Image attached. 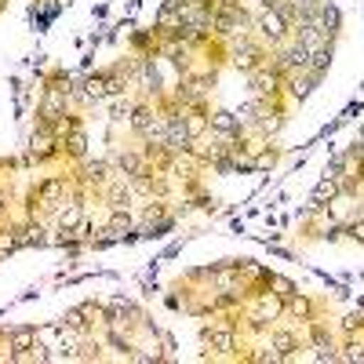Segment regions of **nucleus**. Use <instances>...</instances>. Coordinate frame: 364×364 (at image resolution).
Here are the masks:
<instances>
[{
  "label": "nucleus",
  "instance_id": "423d86ee",
  "mask_svg": "<svg viewBox=\"0 0 364 364\" xmlns=\"http://www.w3.org/2000/svg\"><path fill=\"white\" fill-rule=\"evenodd\" d=\"M70 106V87H48L44 91V102H41V124H51V120H58L63 113H70L66 109Z\"/></svg>",
  "mask_w": 364,
  "mask_h": 364
},
{
  "label": "nucleus",
  "instance_id": "6ab92c4d",
  "mask_svg": "<svg viewBox=\"0 0 364 364\" xmlns=\"http://www.w3.org/2000/svg\"><path fill=\"white\" fill-rule=\"evenodd\" d=\"M37 343V328H15L8 336V350H29Z\"/></svg>",
  "mask_w": 364,
  "mask_h": 364
},
{
  "label": "nucleus",
  "instance_id": "bb28decb",
  "mask_svg": "<svg viewBox=\"0 0 364 364\" xmlns=\"http://www.w3.org/2000/svg\"><path fill=\"white\" fill-rule=\"evenodd\" d=\"M106 343H109V346H113V350H117L120 357H132V350H135V346H132L128 339H120L117 331H109V336H106Z\"/></svg>",
  "mask_w": 364,
  "mask_h": 364
},
{
  "label": "nucleus",
  "instance_id": "5701e85b",
  "mask_svg": "<svg viewBox=\"0 0 364 364\" xmlns=\"http://www.w3.org/2000/svg\"><path fill=\"white\" fill-rule=\"evenodd\" d=\"M87 314H84V306L80 310H70L66 317H63V328L66 331H77V336H84V331H87V321H84Z\"/></svg>",
  "mask_w": 364,
  "mask_h": 364
},
{
  "label": "nucleus",
  "instance_id": "ddd939ff",
  "mask_svg": "<svg viewBox=\"0 0 364 364\" xmlns=\"http://www.w3.org/2000/svg\"><path fill=\"white\" fill-rule=\"evenodd\" d=\"M339 197V178H331V175H324L321 182H317V190H314V200L310 204H317V208H324V204H331Z\"/></svg>",
  "mask_w": 364,
  "mask_h": 364
},
{
  "label": "nucleus",
  "instance_id": "0eeeda50",
  "mask_svg": "<svg viewBox=\"0 0 364 364\" xmlns=\"http://www.w3.org/2000/svg\"><path fill=\"white\" fill-rule=\"evenodd\" d=\"M204 343L215 350V353H233L237 350V336H233V324H215V328H204L200 331Z\"/></svg>",
  "mask_w": 364,
  "mask_h": 364
},
{
  "label": "nucleus",
  "instance_id": "412c9836",
  "mask_svg": "<svg viewBox=\"0 0 364 364\" xmlns=\"http://www.w3.org/2000/svg\"><path fill=\"white\" fill-rule=\"evenodd\" d=\"M284 310L295 314L299 321H314V302H310V299H302V295H291V299L284 302Z\"/></svg>",
  "mask_w": 364,
  "mask_h": 364
},
{
  "label": "nucleus",
  "instance_id": "aec40b11",
  "mask_svg": "<svg viewBox=\"0 0 364 364\" xmlns=\"http://www.w3.org/2000/svg\"><path fill=\"white\" fill-rule=\"evenodd\" d=\"M269 346L277 350V353H281V360H284L291 350H299V339L291 336V331H273V336H269Z\"/></svg>",
  "mask_w": 364,
  "mask_h": 364
},
{
  "label": "nucleus",
  "instance_id": "f257e3e1",
  "mask_svg": "<svg viewBox=\"0 0 364 364\" xmlns=\"http://www.w3.org/2000/svg\"><path fill=\"white\" fill-rule=\"evenodd\" d=\"M255 29H259V41H266L269 48H277V44H284V41H288L291 22H288L277 8H262V11H259V18H255Z\"/></svg>",
  "mask_w": 364,
  "mask_h": 364
},
{
  "label": "nucleus",
  "instance_id": "9d476101",
  "mask_svg": "<svg viewBox=\"0 0 364 364\" xmlns=\"http://www.w3.org/2000/svg\"><path fill=\"white\" fill-rule=\"evenodd\" d=\"M80 219H84V197H73V200L58 204V230H77Z\"/></svg>",
  "mask_w": 364,
  "mask_h": 364
},
{
  "label": "nucleus",
  "instance_id": "f8f14e48",
  "mask_svg": "<svg viewBox=\"0 0 364 364\" xmlns=\"http://www.w3.org/2000/svg\"><path fill=\"white\" fill-rule=\"evenodd\" d=\"M317 18H321L324 37H328V41H336V37H339V26H343V15H339V8H336V4H328V0H321Z\"/></svg>",
  "mask_w": 364,
  "mask_h": 364
},
{
  "label": "nucleus",
  "instance_id": "f03ea898",
  "mask_svg": "<svg viewBox=\"0 0 364 364\" xmlns=\"http://www.w3.org/2000/svg\"><path fill=\"white\" fill-rule=\"evenodd\" d=\"M230 58H233V66H237L240 73H255L259 66H266V48H262V41H255V37H240V41H233Z\"/></svg>",
  "mask_w": 364,
  "mask_h": 364
},
{
  "label": "nucleus",
  "instance_id": "cd10ccee",
  "mask_svg": "<svg viewBox=\"0 0 364 364\" xmlns=\"http://www.w3.org/2000/svg\"><path fill=\"white\" fill-rule=\"evenodd\" d=\"M0 215H4V197H0Z\"/></svg>",
  "mask_w": 364,
  "mask_h": 364
},
{
  "label": "nucleus",
  "instance_id": "7ed1b4c3",
  "mask_svg": "<svg viewBox=\"0 0 364 364\" xmlns=\"http://www.w3.org/2000/svg\"><path fill=\"white\" fill-rule=\"evenodd\" d=\"M248 87H252V99L273 102V99H277V91L284 87V73H277V70L266 63V66H259L255 73H248Z\"/></svg>",
  "mask_w": 364,
  "mask_h": 364
},
{
  "label": "nucleus",
  "instance_id": "dca6fc26",
  "mask_svg": "<svg viewBox=\"0 0 364 364\" xmlns=\"http://www.w3.org/2000/svg\"><path fill=\"white\" fill-rule=\"evenodd\" d=\"M204 132H208V113H204V106L186 109V135H190V139H200Z\"/></svg>",
  "mask_w": 364,
  "mask_h": 364
},
{
  "label": "nucleus",
  "instance_id": "2eb2a0df",
  "mask_svg": "<svg viewBox=\"0 0 364 364\" xmlns=\"http://www.w3.org/2000/svg\"><path fill=\"white\" fill-rule=\"evenodd\" d=\"M328 66H331V44H324V48H317V51H310V63H306V73H314L317 80L328 73Z\"/></svg>",
  "mask_w": 364,
  "mask_h": 364
},
{
  "label": "nucleus",
  "instance_id": "39448f33",
  "mask_svg": "<svg viewBox=\"0 0 364 364\" xmlns=\"http://www.w3.org/2000/svg\"><path fill=\"white\" fill-rule=\"evenodd\" d=\"M284 314V299L277 295V291H262L259 299H255V314H252V328L255 331H262L269 321H277Z\"/></svg>",
  "mask_w": 364,
  "mask_h": 364
},
{
  "label": "nucleus",
  "instance_id": "b1692460",
  "mask_svg": "<svg viewBox=\"0 0 364 364\" xmlns=\"http://www.w3.org/2000/svg\"><path fill=\"white\" fill-rule=\"evenodd\" d=\"M18 237H22V245H29V248L48 245V237H44V230H41V226H22V230H18Z\"/></svg>",
  "mask_w": 364,
  "mask_h": 364
},
{
  "label": "nucleus",
  "instance_id": "f3484780",
  "mask_svg": "<svg viewBox=\"0 0 364 364\" xmlns=\"http://www.w3.org/2000/svg\"><path fill=\"white\" fill-rule=\"evenodd\" d=\"M132 226H135V219L128 215V208H109V230H113L117 237L132 233Z\"/></svg>",
  "mask_w": 364,
  "mask_h": 364
},
{
  "label": "nucleus",
  "instance_id": "a211bd4d",
  "mask_svg": "<svg viewBox=\"0 0 364 364\" xmlns=\"http://www.w3.org/2000/svg\"><path fill=\"white\" fill-rule=\"evenodd\" d=\"M106 200H109V208H128V200H132V190L124 186V182H106Z\"/></svg>",
  "mask_w": 364,
  "mask_h": 364
},
{
  "label": "nucleus",
  "instance_id": "6e6552de",
  "mask_svg": "<svg viewBox=\"0 0 364 364\" xmlns=\"http://www.w3.org/2000/svg\"><path fill=\"white\" fill-rule=\"evenodd\" d=\"M66 190H70V182H66V175H63V178H48V182H41L33 197H37L41 204H48V208H58V204H63V197H66Z\"/></svg>",
  "mask_w": 364,
  "mask_h": 364
},
{
  "label": "nucleus",
  "instance_id": "a878e982",
  "mask_svg": "<svg viewBox=\"0 0 364 364\" xmlns=\"http://www.w3.org/2000/svg\"><path fill=\"white\" fill-rule=\"evenodd\" d=\"M132 109H135V102L132 99H120V95H113V120H132Z\"/></svg>",
  "mask_w": 364,
  "mask_h": 364
},
{
  "label": "nucleus",
  "instance_id": "9b49d317",
  "mask_svg": "<svg viewBox=\"0 0 364 364\" xmlns=\"http://www.w3.org/2000/svg\"><path fill=\"white\" fill-rule=\"evenodd\" d=\"M80 178H84V186L106 190V182H109V164H106V161H84V164H80Z\"/></svg>",
  "mask_w": 364,
  "mask_h": 364
},
{
  "label": "nucleus",
  "instance_id": "4be33fe9",
  "mask_svg": "<svg viewBox=\"0 0 364 364\" xmlns=\"http://www.w3.org/2000/svg\"><path fill=\"white\" fill-rule=\"evenodd\" d=\"M66 149H70V157L84 161V154H87V135H84V128H73V132L66 135Z\"/></svg>",
  "mask_w": 364,
  "mask_h": 364
},
{
  "label": "nucleus",
  "instance_id": "20e7f679",
  "mask_svg": "<svg viewBox=\"0 0 364 364\" xmlns=\"http://www.w3.org/2000/svg\"><path fill=\"white\" fill-rule=\"evenodd\" d=\"M208 132L215 139H226V142H245V124H240V117L233 109H211L208 113Z\"/></svg>",
  "mask_w": 364,
  "mask_h": 364
},
{
  "label": "nucleus",
  "instance_id": "393cba45",
  "mask_svg": "<svg viewBox=\"0 0 364 364\" xmlns=\"http://www.w3.org/2000/svg\"><path fill=\"white\" fill-rule=\"evenodd\" d=\"M266 284H269V288H277V295H281L284 302H288L291 295H299V291H295V284H291L288 277H277V273H269V281H266Z\"/></svg>",
  "mask_w": 364,
  "mask_h": 364
},
{
  "label": "nucleus",
  "instance_id": "4468645a",
  "mask_svg": "<svg viewBox=\"0 0 364 364\" xmlns=\"http://www.w3.org/2000/svg\"><path fill=\"white\" fill-rule=\"evenodd\" d=\"M142 161H146V157L139 154V149H124V154H113V164H117L120 171H124L128 178L142 171Z\"/></svg>",
  "mask_w": 364,
  "mask_h": 364
},
{
  "label": "nucleus",
  "instance_id": "1a4fd4ad",
  "mask_svg": "<svg viewBox=\"0 0 364 364\" xmlns=\"http://www.w3.org/2000/svg\"><path fill=\"white\" fill-rule=\"evenodd\" d=\"M317 84H321V80H317L314 73H306V70H302V73H288V77H284L288 95H291V99H299V102L306 99V95H310V91H314Z\"/></svg>",
  "mask_w": 364,
  "mask_h": 364
}]
</instances>
